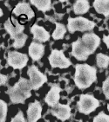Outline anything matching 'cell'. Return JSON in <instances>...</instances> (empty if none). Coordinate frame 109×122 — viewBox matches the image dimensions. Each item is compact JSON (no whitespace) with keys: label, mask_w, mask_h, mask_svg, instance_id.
<instances>
[{"label":"cell","mask_w":109,"mask_h":122,"mask_svg":"<svg viewBox=\"0 0 109 122\" xmlns=\"http://www.w3.org/2000/svg\"><path fill=\"white\" fill-rule=\"evenodd\" d=\"M93 122H109V116L101 112L93 119Z\"/></svg>","instance_id":"603a6c76"},{"label":"cell","mask_w":109,"mask_h":122,"mask_svg":"<svg viewBox=\"0 0 109 122\" xmlns=\"http://www.w3.org/2000/svg\"><path fill=\"white\" fill-rule=\"evenodd\" d=\"M13 14H15L16 16H20L22 14H24L29 20L35 16L34 11L31 8L30 5L27 3H19L13 10Z\"/></svg>","instance_id":"9a60e30c"},{"label":"cell","mask_w":109,"mask_h":122,"mask_svg":"<svg viewBox=\"0 0 109 122\" xmlns=\"http://www.w3.org/2000/svg\"><path fill=\"white\" fill-rule=\"evenodd\" d=\"M93 7L98 13L109 16V0H95Z\"/></svg>","instance_id":"e0dca14e"},{"label":"cell","mask_w":109,"mask_h":122,"mask_svg":"<svg viewBox=\"0 0 109 122\" xmlns=\"http://www.w3.org/2000/svg\"><path fill=\"white\" fill-rule=\"evenodd\" d=\"M44 51H45V46L41 43L33 42H31L29 47V55L34 61H38L41 59L44 55Z\"/></svg>","instance_id":"2e32d148"},{"label":"cell","mask_w":109,"mask_h":122,"mask_svg":"<svg viewBox=\"0 0 109 122\" xmlns=\"http://www.w3.org/2000/svg\"><path fill=\"white\" fill-rule=\"evenodd\" d=\"M31 32L33 34V39L38 40V42H46L50 38V34L45 30V28L38 24H34L31 28Z\"/></svg>","instance_id":"5bb4252c"},{"label":"cell","mask_w":109,"mask_h":122,"mask_svg":"<svg viewBox=\"0 0 109 122\" xmlns=\"http://www.w3.org/2000/svg\"><path fill=\"white\" fill-rule=\"evenodd\" d=\"M107 109H108V111H109V104L107 105Z\"/></svg>","instance_id":"f1b7e54d"},{"label":"cell","mask_w":109,"mask_h":122,"mask_svg":"<svg viewBox=\"0 0 109 122\" xmlns=\"http://www.w3.org/2000/svg\"><path fill=\"white\" fill-rule=\"evenodd\" d=\"M95 27L93 22L85 18V17H76V18H68V29L69 32L73 33L75 31H86L92 30Z\"/></svg>","instance_id":"277c9868"},{"label":"cell","mask_w":109,"mask_h":122,"mask_svg":"<svg viewBox=\"0 0 109 122\" xmlns=\"http://www.w3.org/2000/svg\"><path fill=\"white\" fill-rule=\"evenodd\" d=\"M96 60H97V65L100 67V68H107V66L109 65V56H106V55H103L101 53L97 55L96 56Z\"/></svg>","instance_id":"44dd1931"},{"label":"cell","mask_w":109,"mask_h":122,"mask_svg":"<svg viewBox=\"0 0 109 122\" xmlns=\"http://www.w3.org/2000/svg\"><path fill=\"white\" fill-rule=\"evenodd\" d=\"M28 75L30 76V81L31 83L32 88L35 90L38 89L42 87L43 84L47 81V78L45 75H43L40 71L38 70L37 67L34 65L31 66L28 69Z\"/></svg>","instance_id":"ba28073f"},{"label":"cell","mask_w":109,"mask_h":122,"mask_svg":"<svg viewBox=\"0 0 109 122\" xmlns=\"http://www.w3.org/2000/svg\"><path fill=\"white\" fill-rule=\"evenodd\" d=\"M12 22L15 25L11 23V20L8 19L5 23V29L7 30V32L11 35V38L14 40V42L12 46L16 49H21L25 44L27 40V35H25L23 31L24 30V26L22 25L16 20L15 18L12 17Z\"/></svg>","instance_id":"3957f363"},{"label":"cell","mask_w":109,"mask_h":122,"mask_svg":"<svg viewBox=\"0 0 109 122\" xmlns=\"http://www.w3.org/2000/svg\"><path fill=\"white\" fill-rule=\"evenodd\" d=\"M42 107L38 101H34L29 105L27 110V122H37L41 117Z\"/></svg>","instance_id":"8fae6325"},{"label":"cell","mask_w":109,"mask_h":122,"mask_svg":"<svg viewBox=\"0 0 109 122\" xmlns=\"http://www.w3.org/2000/svg\"><path fill=\"white\" fill-rule=\"evenodd\" d=\"M11 122H26V120H24L23 113H22V112H18V114L12 119Z\"/></svg>","instance_id":"d4e9b609"},{"label":"cell","mask_w":109,"mask_h":122,"mask_svg":"<svg viewBox=\"0 0 109 122\" xmlns=\"http://www.w3.org/2000/svg\"><path fill=\"white\" fill-rule=\"evenodd\" d=\"M0 16H3V12H2V10H0Z\"/></svg>","instance_id":"83f0119b"},{"label":"cell","mask_w":109,"mask_h":122,"mask_svg":"<svg viewBox=\"0 0 109 122\" xmlns=\"http://www.w3.org/2000/svg\"><path fill=\"white\" fill-rule=\"evenodd\" d=\"M56 24V29H55L54 32L52 34V37L55 40H59V39H62L64 37L65 34L67 32V29L62 24H59V23H55Z\"/></svg>","instance_id":"ffe728a7"},{"label":"cell","mask_w":109,"mask_h":122,"mask_svg":"<svg viewBox=\"0 0 109 122\" xmlns=\"http://www.w3.org/2000/svg\"><path fill=\"white\" fill-rule=\"evenodd\" d=\"M7 113V104L4 101H0V122H5Z\"/></svg>","instance_id":"7402d4cb"},{"label":"cell","mask_w":109,"mask_h":122,"mask_svg":"<svg viewBox=\"0 0 109 122\" xmlns=\"http://www.w3.org/2000/svg\"><path fill=\"white\" fill-rule=\"evenodd\" d=\"M60 88H59V86L57 85H53L52 87H51L50 91L48 92L47 95L45 97V102L48 104V106L53 107L57 106L58 102L59 101V93H60Z\"/></svg>","instance_id":"4fadbf2b"},{"label":"cell","mask_w":109,"mask_h":122,"mask_svg":"<svg viewBox=\"0 0 109 122\" xmlns=\"http://www.w3.org/2000/svg\"><path fill=\"white\" fill-rule=\"evenodd\" d=\"M7 62L11 67L15 69H22L28 62V56L25 54H22L17 51L9 52Z\"/></svg>","instance_id":"52a82bcc"},{"label":"cell","mask_w":109,"mask_h":122,"mask_svg":"<svg viewBox=\"0 0 109 122\" xmlns=\"http://www.w3.org/2000/svg\"><path fill=\"white\" fill-rule=\"evenodd\" d=\"M81 41H82V43H83V45L86 49L89 55L92 54L96 50V49L100 45V37L96 34H94V33L85 34L82 36V38H81Z\"/></svg>","instance_id":"9c48e42d"},{"label":"cell","mask_w":109,"mask_h":122,"mask_svg":"<svg viewBox=\"0 0 109 122\" xmlns=\"http://www.w3.org/2000/svg\"><path fill=\"white\" fill-rule=\"evenodd\" d=\"M74 82L79 88H87L96 81V68L87 64H77Z\"/></svg>","instance_id":"6da1fadb"},{"label":"cell","mask_w":109,"mask_h":122,"mask_svg":"<svg viewBox=\"0 0 109 122\" xmlns=\"http://www.w3.org/2000/svg\"><path fill=\"white\" fill-rule=\"evenodd\" d=\"M72 46H73L72 54L79 61H85L88 58V56H90L86 49L85 48V46L83 45V43H82V41H81L80 38L76 42H73Z\"/></svg>","instance_id":"30bf717a"},{"label":"cell","mask_w":109,"mask_h":122,"mask_svg":"<svg viewBox=\"0 0 109 122\" xmlns=\"http://www.w3.org/2000/svg\"><path fill=\"white\" fill-rule=\"evenodd\" d=\"M49 62L52 68H66L71 65V61L64 56V53L61 50L54 49L49 56Z\"/></svg>","instance_id":"8992f818"},{"label":"cell","mask_w":109,"mask_h":122,"mask_svg":"<svg viewBox=\"0 0 109 122\" xmlns=\"http://www.w3.org/2000/svg\"><path fill=\"white\" fill-rule=\"evenodd\" d=\"M31 4L41 11H47L52 9L50 0H31Z\"/></svg>","instance_id":"d6986e66"},{"label":"cell","mask_w":109,"mask_h":122,"mask_svg":"<svg viewBox=\"0 0 109 122\" xmlns=\"http://www.w3.org/2000/svg\"><path fill=\"white\" fill-rule=\"evenodd\" d=\"M102 90H103V93H104L106 98H107V100H109V76L106 79V81L103 82Z\"/></svg>","instance_id":"cb8c5ba5"},{"label":"cell","mask_w":109,"mask_h":122,"mask_svg":"<svg viewBox=\"0 0 109 122\" xmlns=\"http://www.w3.org/2000/svg\"><path fill=\"white\" fill-rule=\"evenodd\" d=\"M32 88L30 81L24 78H20V80L12 87L7 90V94L12 103H24V101L31 96V90Z\"/></svg>","instance_id":"7a4b0ae2"},{"label":"cell","mask_w":109,"mask_h":122,"mask_svg":"<svg viewBox=\"0 0 109 122\" xmlns=\"http://www.w3.org/2000/svg\"><path fill=\"white\" fill-rule=\"evenodd\" d=\"M0 77H1V82H0V85L5 84L6 80H7V76H6V75H0Z\"/></svg>","instance_id":"484cf974"},{"label":"cell","mask_w":109,"mask_h":122,"mask_svg":"<svg viewBox=\"0 0 109 122\" xmlns=\"http://www.w3.org/2000/svg\"><path fill=\"white\" fill-rule=\"evenodd\" d=\"M100 106L97 99L91 94H81L79 101L78 102L79 111L85 114H89Z\"/></svg>","instance_id":"5b68a950"},{"label":"cell","mask_w":109,"mask_h":122,"mask_svg":"<svg viewBox=\"0 0 109 122\" xmlns=\"http://www.w3.org/2000/svg\"><path fill=\"white\" fill-rule=\"evenodd\" d=\"M89 2L87 0H78L73 5V11L75 14H85L89 10Z\"/></svg>","instance_id":"ac0fdd59"},{"label":"cell","mask_w":109,"mask_h":122,"mask_svg":"<svg viewBox=\"0 0 109 122\" xmlns=\"http://www.w3.org/2000/svg\"><path fill=\"white\" fill-rule=\"evenodd\" d=\"M103 42L107 44V48H109V36H103Z\"/></svg>","instance_id":"4316f807"},{"label":"cell","mask_w":109,"mask_h":122,"mask_svg":"<svg viewBox=\"0 0 109 122\" xmlns=\"http://www.w3.org/2000/svg\"><path fill=\"white\" fill-rule=\"evenodd\" d=\"M51 113L61 120H66L71 116V108L68 105L58 104L51 109Z\"/></svg>","instance_id":"7c38bea8"}]
</instances>
